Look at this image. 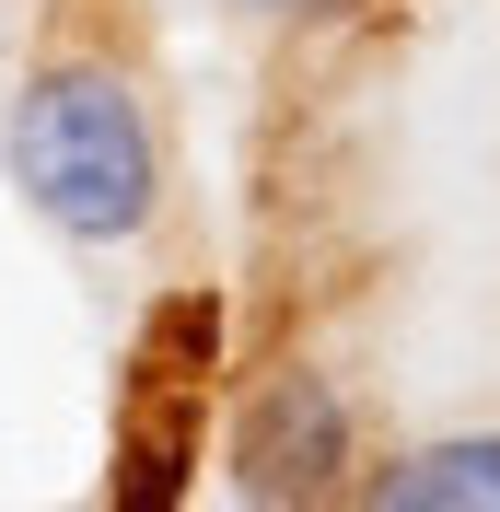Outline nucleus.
Segmentation results:
<instances>
[{"label": "nucleus", "mask_w": 500, "mask_h": 512, "mask_svg": "<svg viewBox=\"0 0 500 512\" xmlns=\"http://www.w3.org/2000/svg\"><path fill=\"white\" fill-rule=\"evenodd\" d=\"M0 175L59 245L82 256L140 245L175 198V152H163V105L140 59L105 35H47L0 94Z\"/></svg>", "instance_id": "nucleus-1"}, {"label": "nucleus", "mask_w": 500, "mask_h": 512, "mask_svg": "<svg viewBox=\"0 0 500 512\" xmlns=\"http://www.w3.org/2000/svg\"><path fill=\"white\" fill-rule=\"evenodd\" d=\"M233 12H256V24H349L361 0H233Z\"/></svg>", "instance_id": "nucleus-4"}, {"label": "nucleus", "mask_w": 500, "mask_h": 512, "mask_svg": "<svg viewBox=\"0 0 500 512\" xmlns=\"http://www.w3.org/2000/svg\"><path fill=\"white\" fill-rule=\"evenodd\" d=\"M361 512H500V431H442V443L361 454Z\"/></svg>", "instance_id": "nucleus-3"}, {"label": "nucleus", "mask_w": 500, "mask_h": 512, "mask_svg": "<svg viewBox=\"0 0 500 512\" xmlns=\"http://www.w3.org/2000/svg\"><path fill=\"white\" fill-rule=\"evenodd\" d=\"M221 466H233V501L268 512H314L361 489V419H349V384L326 361H268V373L233 396L221 419Z\"/></svg>", "instance_id": "nucleus-2"}]
</instances>
